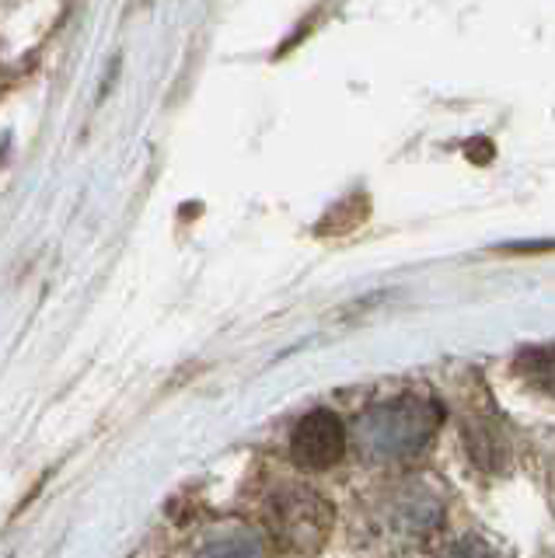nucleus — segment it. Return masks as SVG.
Instances as JSON below:
<instances>
[{"instance_id": "7ed1b4c3", "label": "nucleus", "mask_w": 555, "mask_h": 558, "mask_svg": "<svg viewBox=\"0 0 555 558\" xmlns=\"http://www.w3.org/2000/svg\"><path fill=\"white\" fill-rule=\"evenodd\" d=\"M381 520L398 541H423L444 523V499L426 485H402L388 496Z\"/></svg>"}, {"instance_id": "20e7f679", "label": "nucleus", "mask_w": 555, "mask_h": 558, "mask_svg": "<svg viewBox=\"0 0 555 558\" xmlns=\"http://www.w3.org/2000/svg\"><path fill=\"white\" fill-rule=\"evenodd\" d=\"M346 453V426L336 412L315 409L307 412L290 436V458L307 471H328Z\"/></svg>"}, {"instance_id": "f257e3e1", "label": "nucleus", "mask_w": 555, "mask_h": 558, "mask_svg": "<svg viewBox=\"0 0 555 558\" xmlns=\"http://www.w3.org/2000/svg\"><path fill=\"white\" fill-rule=\"evenodd\" d=\"M444 423L437 401L402 395L395 401H381L357 418V450L371 464H398L415 458Z\"/></svg>"}, {"instance_id": "423d86ee", "label": "nucleus", "mask_w": 555, "mask_h": 558, "mask_svg": "<svg viewBox=\"0 0 555 558\" xmlns=\"http://www.w3.org/2000/svg\"><path fill=\"white\" fill-rule=\"evenodd\" d=\"M514 371L524 377L534 391H542L555 401V345L520 349L517 360H514Z\"/></svg>"}, {"instance_id": "0eeeda50", "label": "nucleus", "mask_w": 555, "mask_h": 558, "mask_svg": "<svg viewBox=\"0 0 555 558\" xmlns=\"http://www.w3.org/2000/svg\"><path fill=\"white\" fill-rule=\"evenodd\" d=\"M196 558H266L263 541H258L252 531H224L217 537H210L206 545L196 551Z\"/></svg>"}, {"instance_id": "f03ea898", "label": "nucleus", "mask_w": 555, "mask_h": 558, "mask_svg": "<svg viewBox=\"0 0 555 558\" xmlns=\"http://www.w3.org/2000/svg\"><path fill=\"white\" fill-rule=\"evenodd\" d=\"M269 523L280 545L290 551H318L333 531V506H328L315 488L290 485L280 488L269 502Z\"/></svg>"}, {"instance_id": "6e6552de", "label": "nucleus", "mask_w": 555, "mask_h": 558, "mask_svg": "<svg viewBox=\"0 0 555 558\" xmlns=\"http://www.w3.org/2000/svg\"><path fill=\"white\" fill-rule=\"evenodd\" d=\"M441 558H496V551H490L482 545V541H461L450 551H444Z\"/></svg>"}, {"instance_id": "39448f33", "label": "nucleus", "mask_w": 555, "mask_h": 558, "mask_svg": "<svg viewBox=\"0 0 555 558\" xmlns=\"http://www.w3.org/2000/svg\"><path fill=\"white\" fill-rule=\"evenodd\" d=\"M464 444L472 453L475 468L482 471H503L510 461L507 429L493 412H468L464 415Z\"/></svg>"}]
</instances>
